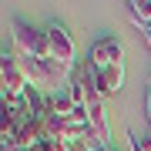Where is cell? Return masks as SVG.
<instances>
[{
  "label": "cell",
  "mask_w": 151,
  "mask_h": 151,
  "mask_svg": "<svg viewBox=\"0 0 151 151\" xmlns=\"http://www.w3.org/2000/svg\"><path fill=\"white\" fill-rule=\"evenodd\" d=\"M145 30V40H148V47H151V27H141Z\"/></svg>",
  "instance_id": "cell-9"
},
{
  "label": "cell",
  "mask_w": 151,
  "mask_h": 151,
  "mask_svg": "<svg viewBox=\"0 0 151 151\" xmlns=\"http://www.w3.org/2000/svg\"><path fill=\"white\" fill-rule=\"evenodd\" d=\"M27 74H24L20 60H17V50H0V91H4V101H17V97L27 94Z\"/></svg>",
  "instance_id": "cell-1"
},
{
  "label": "cell",
  "mask_w": 151,
  "mask_h": 151,
  "mask_svg": "<svg viewBox=\"0 0 151 151\" xmlns=\"http://www.w3.org/2000/svg\"><path fill=\"white\" fill-rule=\"evenodd\" d=\"M94 81H97L101 97H114V94L124 87V64H114V67H104V70H94Z\"/></svg>",
  "instance_id": "cell-5"
},
{
  "label": "cell",
  "mask_w": 151,
  "mask_h": 151,
  "mask_svg": "<svg viewBox=\"0 0 151 151\" xmlns=\"http://www.w3.org/2000/svg\"><path fill=\"white\" fill-rule=\"evenodd\" d=\"M128 10H131V20L138 27H151V0H131Z\"/></svg>",
  "instance_id": "cell-6"
},
{
  "label": "cell",
  "mask_w": 151,
  "mask_h": 151,
  "mask_svg": "<svg viewBox=\"0 0 151 151\" xmlns=\"http://www.w3.org/2000/svg\"><path fill=\"white\" fill-rule=\"evenodd\" d=\"M104 151H111V148H104Z\"/></svg>",
  "instance_id": "cell-10"
},
{
  "label": "cell",
  "mask_w": 151,
  "mask_h": 151,
  "mask_svg": "<svg viewBox=\"0 0 151 151\" xmlns=\"http://www.w3.org/2000/svg\"><path fill=\"white\" fill-rule=\"evenodd\" d=\"M128 141H131V151H151V138H138L134 131H128Z\"/></svg>",
  "instance_id": "cell-7"
},
{
  "label": "cell",
  "mask_w": 151,
  "mask_h": 151,
  "mask_svg": "<svg viewBox=\"0 0 151 151\" xmlns=\"http://www.w3.org/2000/svg\"><path fill=\"white\" fill-rule=\"evenodd\" d=\"M14 47H17V54L34 57V60L54 57L50 54V44H47V30H34L24 20H14Z\"/></svg>",
  "instance_id": "cell-2"
},
{
  "label": "cell",
  "mask_w": 151,
  "mask_h": 151,
  "mask_svg": "<svg viewBox=\"0 0 151 151\" xmlns=\"http://www.w3.org/2000/svg\"><path fill=\"white\" fill-rule=\"evenodd\" d=\"M47 44H50V54H54V60H60L64 67L70 70H77L74 64V54H77V47H74V37H70V30L64 27V24H50L47 27Z\"/></svg>",
  "instance_id": "cell-3"
},
{
  "label": "cell",
  "mask_w": 151,
  "mask_h": 151,
  "mask_svg": "<svg viewBox=\"0 0 151 151\" xmlns=\"http://www.w3.org/2000/svg\"><path fill=\"white\" fill-rule=\"evenodd\" d=\"M145 111H148V121H151V77H148V97H145Z\"/></svg>",
  "instance_id": "cell-8"
},
{
  "label": "cell",
  "mask_w": 151,
  "mask_h": 151,
  "mask_svg": "<svg viewBox=\"0 0 151 151\" xmlns=\"http://www.w3.org/2000/svg\"><path fill=\"white\" fill-rule=\"evenodd\" d=\"M87 64L94 70H104V67H114V64H124V44L118 37H101L91 44V54H87Z\"/></svg>",
  "instance_id": "cell-4"
}]
</instances>
